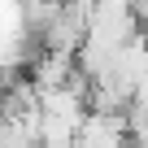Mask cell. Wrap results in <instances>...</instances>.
Wrapping results in <instances>:
<instances>
[{"instance_id": "obj_1", "label": "cell", "mask_w": 148, "mask_h": 148, "mask_svg": "<svg viewBox=\"0 0 148 148\" xmlns=\"http://www.w3.org/2000/svg\"><path fill=\"white\" fill-rule=\"evenodd\" d=\"M74 144L79 148H131V135H126V113H113V109H87L79 131H74Z\"/></svg>"}]
</instances>
